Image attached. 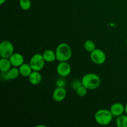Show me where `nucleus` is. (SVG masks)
<instances>
[{
	"mask_svg": "<svg viewBox=\"0 0 127 127\" xmlns=\"http://www.w3.org/2000/svg\"><path fill=\"white\" fill-rule=\"evenodd\" d=\"M81 83L88 90H94L99 88L101 84V79L98 74L89 73L83 76L81 79Z\"/></svg>",
	"mask_w": 127,
	"mask_h": 127,
	"instance_id": "obj_1",
	"label": "nucleus"
},
{
	"mask_svg": "<svg viewBox=\"0 0 127 127\" xmlns=\"http://www.w3.org/2000/svg\"><path fill=\"white\" fill-rule=\"evenodd\" d=\"M55 53L57 61L68 62L72 57V50L69 44L63 42L57 46Z\"/></svg>",
	"mask_w": 127,
	"mask_h": 127,
	"instance_id": "obj_2",
	"label": "nucleus"
},
{
	"mask_svg": "<svg viewBox=\"0 0 127 127\" xmlns=\"http://www.w3.org/2000/svg\"><path fill=\"white\" fill-rule=\"evenodd\" d=\"M113 117L114 116L112 114L110 110L108 109H100L98 110L94 114V119L97 124L103 126L110 124L112 121Z\"/></svg>",
	"mask_w": 127,
	"mask_h": 127,
	"instance_id": "obj_3",
	"label": "nucleus"
},
{
	"mask_svg": "<svg viewBox=\"0 0 127 127\" xmlns=\"http://www.w3.org/2000/svg\"><path fill=\"white\" fill-rule=\"evenodd\" d=\"M45 61L42 54L40 53H35L31 57L30 60L29 64L33 71H40L42 70L45 66Z\"/></svg>",
	"mask_w": 127,
	"mask_h": 127,
	"instance_id": "obj_4",
	"label": "nucleus"
},
{
	"mask_svg": "<svg viewBox=\"0 0 127 127\" xmlns=\"http://www.w3.org/2000/svg\"><path fill=\"white\" fill-rule=\"evenodd\" d=\"M14 53V45L10 41L3 40L0 44V56L1 58H9Z\"/></svg>",
	"mask_w": 127,
	"mask_h": 127,
	"instance_id": "obj_5",
	"label": "nucleus"
},
{
	"mask_svg": "<svg viewBox=\"0 0 127 127\" xmlns=\"http://www.w3.org/2000/svg\"><path fill=\"white\" fill-rule=\"evenodd\" d=\"M90 58L94 64L100 65L106 61V55L104 52L99 48H95L90 53Z\"/></svg>",
	"mask_w": 127,
	"mask_h": 127,
	"instance_id": "obj_6",
	"label": "nucleus"
},
{
	"mask_svg": "<svg viewBox=\"0 0 127 127\" xmlns=\"http://www.w3.org/2000/svg\"><path fill=\"white\" fill-rule=\"evenodd\" d=\"M71 72V66L68 62H61L57 66V73L62 78L69 76Z\"/></svg>",
	"mask_w": 127,
	"mask_h": 127,
	"instance_id": "obj_7",
	"label": "nucleus"
},
{
	"mask_svg": "<svg viewBox=\"0 0 127 127\" xmlns=\"http://www.w3.org/2000/svg\"><path fill=\"white\" fill-rule=\"evenodd\" d=\"M67 91L64 87H57L52 93V99L57 102H60L65 99Z\"/></svg>",
	"mask_w": 127,
	"mask_h": 127,
	"instance_id": "obj_8",
	"label": "nucleus"
},
{
	"mask_svg": "<svg viewBox=\"0 0 127 127\" xmlns=\"http://www.w3.org/2000/svg\"><path fill=\"white\" fill-rule=\"evenodd\" d=\"M20 75L19 68L12 67L7 72H1V78L4 80H14L17 79Z\"/></svg>",
	"mask_w": 127,
	"mask_h": 127,
	"instance_id": "obj_9",
	"label": "nucleus"
},
{
	"mask_svg": "<svg viewBox=\"0 0 127 127\" xmlns=\"http://www.w3.org/2000/svg\"><path fill=\"white\" fill-rule=\"evenodd\" d=\"M110 110L113 116L117 117L125 112V106L120 102H115L110 106Z\"/></svg>",
	"mask_w": 127,
	"mask_h": 127,
	"instance_id": "obj_10",
	"label": "nucleus"
},
{
	"mask_svg": "<svg viewBox=\"0 0 127 127\" xmlns=\"http://www.w3.org/2000/svg\"><path fill=\"white\" fill-rule=\"evenodd\" d=\"M11 64L14 67H19L24 63V58L23 55L19 53H14L9 58Z\"/></svg>",
	"mask_w": 127,
	"mask_h": 127,
	"instance_id": "obj_11",
	"label": "nucleus"
},
{
	"mask_svg": "<svg viewBox=\"0 0 127 127\" xmlns=\"http://www.w3.org/2000/svg\"><path fill=\"white\" fill-rule=\"evenodd\" d=\"M42 80V74L39 73V71H33L29 76V81L30 83L33 85H38L41 83Z\"/></svg>",
	"mask_w": 127,
	"mask_h": 127,
	"instance_id": "obj_12",
	"label": "nucleus"
},
{
	"mask_svg": "<svg viewBox=\"0 0 127 127\" xmlns=\"http://www.w3.org/2000/svg\"><path fill=\"white\" fill-rule=\"evenodd\" d=\"M19 69L20 74L25 78H29L30 74L33 71V69L31 68L29 63L28 64V63H24L22 65L19 67Z\"/></svg>",
	"mask_w": 127,
	"mask_h": 127,
	"instance_id": "obj_13",
	"label": "nucleus"
},
{
	"mask_svg": "<svg viewBox=\"0 0 127 127\" xmlns=\"http://www.w3.org/2000/svg\"><path fill=\"white\" fill-rule=\"evenodd\" d=\"M42 55H43V57L45 62L52 63V62L57 60L55 52H54L52 50H46L42 53Z\"/></svg>",
	"mask_w": 127,
	"mask_h": 127,
	"instance_id": "obj_14",
	"label": "nucleus"
},
{
	"mask_svg": "<svg viewBox=\"0 0 127 127\" xmlns=\"http://www.w3.org/2000/svg\"><path fill=\"white\" fill-rule=\"evenodd\" d=\"M12 64L9 58H1L0 60V71L1 72H7L11 68Z\"/></svg>",
	"mask_w": 127,
	"mask_h": 127,
	"instance_id": "obj_15",
	"label": "nucleus"
},
{
	"mask_svg": "<svg viewBox=\"0 0 127 127\" xmlns=\"http://www.w3.org/2000/svg\"><path fill=\"white\" fill-rule=\"evenodd\" d=\"M117 127H127V115H122L117 117L116 120Z\"/></svg>",
	"mask_w": 127,
	"mask_h": 127,
	"instance_id": "obj_16",
	"label": "nucleus"
},
{
	"mask_svg": "<svg viewBox=\"0 0 127 127\" xmlns=\"http://www.w3.org/2000/svg\"><path fill=\"white\" fill-rule=\"evenodd\" d=\"M84 48L87 52L91 53L94 50H95L96 47H95V44L94 42H93L91 40H87L84 43Z\"/></svg>",
	"mask_w": 127,
	"mask_h": 127,
	"instance_id": "obj_17",
	"label": "nucleus"
},
{
	"mask_svg": "<svg viewBox=\"0 0 127 127\" xmlns=\"http://www.w3.org/2000/svg\"><path fill=\"white\" fill-rule=\"evenodd\" d=\"M19 6L24 11H28L31 9L32 4L31 0H19Z\"/></svg>",
	"mask_w": 127,
	"mask_h": 127,
	"instance_id": "obj_18",
	"label": "nucleus"
},
{
	"mask_svg": "<svg viewBox=\"0 0 127 127\" xmlns=\"http://www.w3.org/2000/svg\"><path fill=\"white\" fill-rule=\"evenodd\" d=\"M88 89L82 84L79 88H77L76 90V94L79 97H84L86 95V94H88Z\"/></svg>",
	"mask_w": 127,
	"mask_h": 127,
	"instance_id": "obj_19",
	"label": "nucleus"
},
{
	"mask_svg": "<svg viewBox=\"0 0 127 127\" xmlns=\"http://www.w3.org/2000/svg\"><path fill=\"white\" fill-rule=\"evenodd\" d=\"M81 85H82L81 80L79 81L78 79H76V80L73 81V83L71 84V87L74 90H76V89L78 88H79Z\"/></svg>",
	"mask_w": 127,
	"mask_h": 127,
	"instance_id": "obj_20",
	"label": "nucleus"
},
{
	"mask_svg": "<svg viewBox=\"0 0 127 127\" xmlns=\"http://www.w3.org/2000/svg\"><path fill=\"white\" fill-rule=\"evenodd\" d=\"M6 1V0H0V4L2 5L4 3H5V2Z\"/></svg>",
	"mask_w": 127,
	"mask_h": 127,
	"instance_id": "obj_21",
	"label": "nucleus"
},
{
	"mask_svg": "<svg viewBox=\"0 0 127 127\" xmlns=\"http://www.w3.org/2000/svg\"><path fill=\"white\" fill-rule=\"evenodd\" d=\"M125 113L127 115V102L125 105Z\"/></svg>",
	"mask_w": 127,
	"mask_h": 127,
	"instance_id": "obj_22",
	"label": "nucleus"
},
{
	"mask_svg": "<svg viewBox=\"0 0 127 127\" xmlns=\"http://www.w3.org/2000/svg\"><path fill=\"white\" fill-rule=\"evenodd\" d=\"M126 44H127V40H126Z\"/></svg>",
	"mask_w": 127,
	"mask_h": 127,
	"instance_id": "obj_23",
	"label": "nucleus"
}]
</instances>
